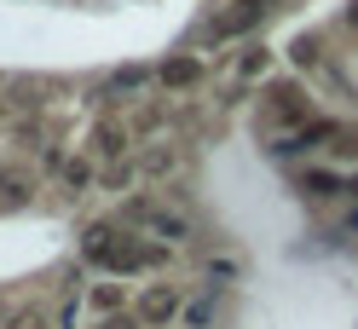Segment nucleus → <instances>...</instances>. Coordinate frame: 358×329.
Masks as SVG:
<instances>
[{"mask_svg":"<svg viewBox=\"0 0 358 329\" xmlns=\"http://www.w3.org/2000/svg\"><path fill=\"white\" fill-rule=\"evenodd\" d=\"M156 266H168V249L139 243V237H127V231H122V243L110 249V260H104L99 272H110V277H145V272H156Z\"/></svg>","mask_w":358,"mask_h":329,"instance_id":"nucleus-1","label":"nucleus"},{"mask_svg":"<svg viewBox=\"0 0 358 329\" xmlns=\"http://www.w3.org/2000/svg\"><path fill=\"white\" fill-rule=\"evenodd\" d=\"M312 122V98L301 93V81H278V87H266V127H306Z\"/></svg>","mask_w":358,"mask_h":329,"instance_id":"nucleus-2","label":"nucleus"},{"mask_svg":"<svg viewBox=\"0 0 358 329\" xmlns=\"http://www.w3.org/2000/svg\"><path fill=\"white\" fill-rule=\"evenodd\" d=\"M133 312H139L145 329H168V323H179V312H185V289H179V283H150V289L133 300Z\"/></svg>","mask_w":358,"mask_h":329,"instance_id":"nucleus-3","label":"nucleus"},{"mask_svg":"<svg viewBox=\"0 0 358 329\" xmlns=\"http://www.w3.org/2000/svg\"><path fill=\"white\" fill-rule=\"evenodd\" d=\"M116 226H145V231H156V237H168V243H185V237H191V226H185L179 214H168V208L145 203V196L122 203V219H116Z\"/></svg>","mask_w":358,"mask_h":329,"instance_id":"nucleus-4","label":"nucleus"},{"mask_svg":"<svg viewBox=\"0 0 358 329\" xmlns=\"http://www.w3.org/2000/svg\"><path fill=\"white\" fill-rule=\"evenodd\" d=\"M87 145H93V156H104V162H122L127 150H133V127H127V122H93Z\"/></svg>","mask_w":358,"mask_h":329,"instance_id":"nucleus-5","label":"nucleus"},{"mask_svg":"<svg viewBox=\"0 0 358 329\" xmlns=\"http://www.w3.org/2000/svg\"><path fill=\"white\" fill-rule=\"evenodd\" d=\"M122 231H127V226H110V219L87 226V231H81V260H87V266H104V260H110V249L122 243Z\"/></svg>","mask_w":358,"mask_h":329,"instance_id":"nucleus-6","label":"nucleus"},{"mask_svg":"<svg viewBox=\"0 0 358 329\" xmlns=\"http://www.w3.org/2000/svg\"><path fill=\"white\" fill-rule=\"evenodd\" d=\"M156 81H162L168 93H185V87L203 81V64L196 58H168V64H156Z\"/></svg>","mask_w":358,"mask_h":329,"instance_id":"nucleus-7","label":"nucleus"},{"mask_svg":"<svg viewBox=\"0 0 358 329\" xmlns=\"http://www.w3.org/2000/svg\"><path fill=\"white\" fill-rule=\"evenodd\" d=\"M260 0H237V12H226V17H214V24H208V35L214 41H226V35H243V29H249V24H260Z\"/></svg>","mask_w":358,"mask_h":329,"instance_id":"nucleus-8","label":"nucleus"},{"mask_svg":"<svg viewBox=\"0 0 358 329\" xmlns=\"http://www.w3.org/2000/svg\"><path fill=\"white\" fill-rule=\"evenodd\" d=\"M35 196V173H24V168H0V203L6 208H24Z\"/></svg>","mask_w":358,"mask_h":329,"instance_id":"nucleus-9","label":"nucleus"},{"mask_svg":"<svg viewBox=\"0 0 358 329\" xmlns=\"http://www.w3.org/2000/svg\"><path fill=\"white\" fill-rule=\"evenodd\" d=\"M87 306H93L99 318L127 312V289H122V283H93V289H87Z\"/></svg>","mask_w":358,"mask_h":329,"instance_id":"nucleus-10","label":"nucleus"},{"mask_svg":"<svg viewBox=\"0 0 358 329\" xmlns=\"http://www.w3.org/2000/svg\"><path fill=\"white\" fill-rule=\"evenodd\" d=\"M58 180H64V191H70V196H81L87 185H93V162H87V156H64Z\"/></svg>","mask_w":358,"mask_h":329,"instance_id":"nucleus-11","label":"nucleus"},{"mask_svg":"<svg viewBox=\"0 0 358 329\" xmlns=\"http://www.w3.org/2000/svg\"><path fill=\"white\" fill-rule=\"evenodd\" d=\"M173 168H179V156H173L168 145H150L145 156H139V173H145V180H168Z\"/></svg>","mask_w":358,"mask_h":329,"instance_id":"nucleus-12","label":"nucleus"},{"mask_svg":"<svg viewBox=\"0 0 358 329\" xmlns=\"http://www.w3.org/2000/svg\"><path fill=\"white\" fill-rule=\"evenodd\" d=\"M301 191L306 196H335V191H347V180H341V173H329V168H306L301 173Z\"/></svg>","mask_w":358,"mask_h":329,"instance_id":"nucleus-13","label":"nucleus"},{"mask_svg":"<svg viewBox=\"0 0 358 329\" xmlns=\"http://www.w3.org/2000/svg\"><path fill=\"white\" fill-rule=\"evenodd\" d=\"M179 323H185V329H208V323H214V289H203L196 300H185V312H179Z\"/></svg>","mask_w":358,"mask_h":329,"instance_id":"nucleus-14","label":"nucleus"},{"mask_svg":"<svg viewBox=\"0 0 358 329\" xmlns=\"http://www.w3.org/2000/svg\"><path fill=\"white\" fill-rule=\"evenodd\" d=\"M99 180H104V191H116V196H122L127 185H139V162H127V156H122V162H110Z\"/></svg>","mask_w":358,"mask_h":329,"instance_id":"nucleus-15","label":"nucleus"},{"mask_svg":"<svg viewBox=\"0 0 358 329\" xmlns=\"http://www.w3.org/2000/svg\"><path fill=\"white\" fill-rule=\"evenodd\" d=\"M145 81H156V70H139V64H133V70H116V75H110L104 93H139Z\"/></svg>","mask_w":358,"mask_h":329,"instance_id":"nucleus-16","label":"nucleus"},{"mask_svg":"<svg viewBox=\"0 0 358 329\" xmlns=\"http://www.w3.org/2000/svg\"><path fill=\"white\" fill-rule=\"evenodd\" d=\"M266 70H272V52H266V47H243L237 75H243V81H255V75H266Z\"/></svg>","mask_w":358,"mask_h":329,"instance_id":"nucleus-17","label":"nucleus"},{"mask_svg":"<svg viewBox=\"0 0 358 329\" xmlns=\"http://www.w3.org/2000/svg\"><path fill=\"white\" fill-rule=\"evenodd\" d=\"M127 127H133V139H145V133H162V127H168V110H162V104H150V110H139V116H133Z\"/></svg>","mask_w":358,"mask_h":329,"instance_id":"nucleus-18","label":"nucleus"},{"mask_svg":"<svg viewBox=\"0 0 358 329\" xmlns=\"http://www.w3.org/2000/svg\"><path fill=\"white\" fill-rule=\"evenodd\" d=\"M6 329H58V323H47L35 306H17V312H6Z\"/></svg>","mask_w":358,"mask_h":329,"instance_id":"nucleus-19","label":"nucleus"},{"mask_svg":"<svg viewBox=\"0 0 358 329\" xmlns=\"http://www.w3.org/2000/svg\"><path fill=\"white\" fill-rule=\"evenodd\" d=\"M81 312H87V300H64V312H58V329H81Z\"/></svg>","mask_w":358,"mask_h":329,"instance_id":"nucleus-20","label":"nucleus"},{"mask_svg":"<svg viewBox=\"0 0 358 329\" xmlns=\"http://www.w3.org/2000/svg\"><path fill=\"white\" fill-rule=\"evenodd\" d=\"M289 58H295V64H301V70H306V64H318V41H306V35H301V41H295V47H289Z\"/></svg>","mask_w":358,"mask_h":329,"instance_id":"nucleus-21","label":"nucleus"},{"mask_svg":"<svg viewBox=\"0 0 358 329\" xmlns=\"http://www.w3.org/2000/svg\"><path fill=\"white\" fill-rule=\"evenodd\" d=\"M99 329H145V323H139V312L127 306V312H110V318H104Z\"/></svg>","mask_w":358,"mask_h":329,"instance_id":"nucleus-22","label":"nucleus"},{"mask_svg":"<svg viewBox=\"0 0 358 329\" xmlns=\"http://www.w3.org/2000/svg\"><path fill=\"white\" fill-rule=\"evenodd\" d=\"M347 24H352V29H358V0H347Z\"/></svg>","mask_w":358,"mask_h":329,"instance_id":"nucleus-23","label":"nucleus"},{"mask_svg":"<svg viewBox=\"0 0 358 329\" xmlns=\"http://www.w3.org/2000/svg\"><path fill=\"white\" fill-rule=\"evenodd\" d=\"M6 116H12V98H0V122H6Z\"/></svg>","mask_w":358,"mask_h":329,"instance_id":"nucleus-24","label":"nucleus"},{"mask_svg":"<svg viewBox=\"0 0 358 329\" xmlns=\"http://www.w3.org/2000/svg\"><path fill=\"white\" fill-rule=\"evenodd\" d=\"M347 231H358V208H352V214H347Z\"/></svg>","mask_w":358,"mask_h":329,"instance_id":"nucleus-25","label":"nucleus"}]
</instances>
